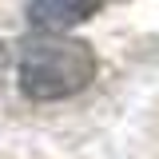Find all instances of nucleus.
<instances>
[{
    "label": "nucleus",
    "instance_id": "f257e3e1",
    "mask_svg": "<svg viewBox=\"0 0 159 159\" xmlns=\"http://www.w3.org/2000/svg\"><path fill=\"white\" fill-rule=\"evenodd\" d=\"M96 80V52L84 40L36 36L20 44L16 84L28 99H68Z\"/></svg>",
    "mask_w": 159,
    "mask_h": 159
},
{
    "label": "nucleus",
    "instance_id": "f03ea898",
    "mask_svg": "<svg viewBox=\"0 0 159 159\" xmlns=\"http://www.w3.org/2000/svg\"><path fill=\"white\" fill-rule=\"evenodd\" d=\"M103 8V0H28V24L36 32L56 36L64 28H76Z\"/></svg>",
    "mask_w": 159,
    "mask_h": 159
},
{
    "label": "nucleus",
    "instance_id": "7ed1b4c3",
    "mask_svg": "<svg viewBox=\"0 0 159 159\" xmlns=\"http://www.w3.org/2000/svg\"><path fill=\"white\" fill-rule=\"evenodd\" d=\"M0 64H4V44H0Z\"/></svg>",
    "mask_w": 159,
    "mask_h": 159
}]
</instances>
